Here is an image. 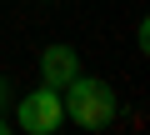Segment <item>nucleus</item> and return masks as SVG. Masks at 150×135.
<instances>
[{
  "label": "nucleus",
  "instance_id": "7",
  "mask_svg": "<svg viewBox=\"0 0 150 135\" xmlns=\"http://www.w3.org/2000/svg\"><path fill=\"white\" fill-rule=\"evenodd\" d=\"M40 5H50V0H40Z\"/></svg>",
  "mask_w": 150,
  "mask_h": 135
},
{
  "label": "nucleus",
  "instance_id": "1",
  "mask_svg": "<svg viewBox=\"0 0 150 135\" xmlns=\"http://www.w3.org/2000/svg\"><path fill=\"white\" fill-rule=\"evenodd\" d=\"M60 100H65V120H75L80 130H105V125H115V115H120L115 90H110L105 80H95V75H75Z\"/></svg>",
  "mask_w": 150,
  "mask_h": 135
},
{
  "label": "nucleus",
  "instance_id": "6",
  "mask_svg": "<svg viewBox=\"0 0 150 135\" xmlns=\"http://www.w3.org/2000/svg\"><path fill=\"white\" fill-rule=\"evenodd\" d=\"M0 135H5V115H0Z\"/></svg>",
  "mask_w": 150,
  "mask_h": 135
},
{
  "label": "nucleus",
  "instance_id": "4",
  "mask_svg": "<svg viewBox=\"0 0 150 135\" xmlns=\"http://www.w3.org/2000/svg\"><path fill=\"white\" fill-rule=\"evenodd\" d=\"M135 45H140V50H150V25H145V20L135 25Z\"/></svg>",
  "mask_w": 150,
  "mask_h": 135
},
{
  "label": "nucleus",
  "instance_id": "2",
  "mask_svg": "<svg viewBox=\"0 0 150 135\" xmlns=\"http://www.w3.org/2000/svg\"><path fill=\"white\" fill-rule=\"evenodd\" d=\"M60 120H65V100H60V90H50V85L30 90V95L15 105V125H20L25 135H50V130H60Z\"/></svg>",
  "mask_w": 150,
  "mask_h": 135
},
{
  "label": "nucleus",
  "instance_id": "3",
  "mask_svg": "<svg viewBox=\"0 0 150 135\" xmlns=\"http://www.w3.org/2000/svg\"><path fill=\"white\" fill-rule=\"evenodd\" d=\"M75 75H80V55H75L70 45H45V50H40V85L65 90Z\"/></svg>",
  "mask_w": 150,
  "mask_h": 135
},
{
  "label": "nucleus",
  "instance_id": "5",
  "mask_svg": "<svg viewBox=\"0 0 150 135\" xmlns=\"http://www.w3.org/2000/svg\"><path fill=\"white\" fill-rule=\"evenodd\" d=\"M5 95H10V80L0 75V110H5Z\"/></svg>",
  "mask_w": 150,
  "mask_h": 135
}]
</instances>
